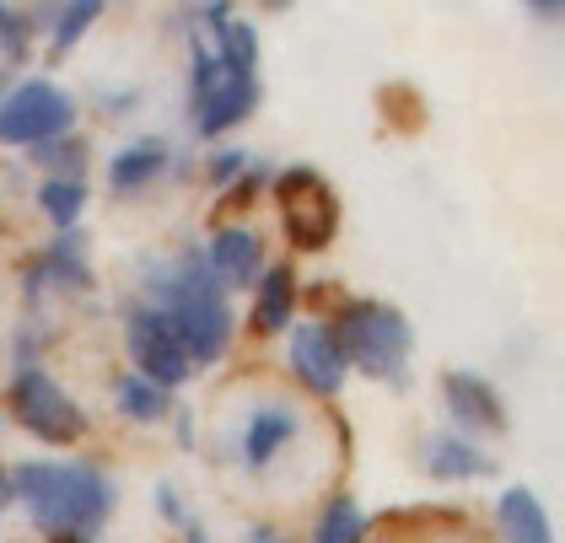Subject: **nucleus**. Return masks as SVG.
I'll use <instances>...</instances> for the list:
<instances>
[{"instance_id":"nucleus-1","label":"nucleus","mask_w":565,"mask_h":543,"mask_svg":"<svg viewBox=\"0 0 565 543\" xmlns=\"http://www.w3.org/2000/svg\"><path fill=\"white\" fill-rule=\"evenodd\" d=\"M11 496L33 511L49 539L71 543H87L114 511V485L92 462H22L11 473Z\"/></svg>"},{"instance_id":"nucleus-2","label":"nucleus","mask_w":565,"mask_h":543,"mask_svg":"<svg viewBox=\"0 0 565 543\" xmlns=\"http://www.w3.org/2000/svg\"><path fill=\"white\" fill-rule=\"evenodd\" d=\"M205 28L216 33L211 49H194V125L216 140L221 129L243 125L259 103V76H254V28L226 22V6L200 11Z\"/></svg>"},{"instance_id":"nucleus-3","label":"nucleus","mask_w":565,"mask_h":543,"mask_svg":"<svg viewBox=\"0 0 565 543\" xmlns=\"http://www.w3.org/2000/svg\"><path fill=\"white\" fill-rule=\"evenodd\" d=\"M151 291L162 296L157 312L173 323V334L183 339L189 361H194V366H200V361H216L221 350H226V339H232V307H226V296H221L216 275L205 269V258L189 253L168 275H151Z\"/></svg>"},{"instance_id":"nucleus-4","label":"nucleus","mask_w":565,"mask_h":543,"mask_svg":"<svg viewBox=\"0 0 565 543\" xmlns=\"http://www.w3.org/2000/svg\"><path fill=\"white\" fill-rule=\"evenodd\" d=\"M340 355H345V366L355 372L377 376V382H404L409 372V318L388 307V301H350L345 312H340Z\"/></svg>"},{"instance_id":"nucleus-5","label":"nucleus","mask_w":565,"mask_h":543,"mask_svg":"<svg viewBox=\"0 0 565 543\" xmlns=\"http://www.w3.org/2000/svg\"><path fill=\"white\" fill-rule=\"evenodd\" d=\"M11 415L22 419L39 441H49V447H71V441L87 436L82 404L49 372H39V366H22L17 372V382H11Z\"/></svg>"},{"instance_id":"nucleus-6","label":"nucleus","mask_w":565,"mask_h":543,"mask_svg":"<svg viewBox=\"0 0 565 543\" xmlns=\"http://www.w3.org/2000/svg\"><path fill=\"white\" fill-rule=\"evenodd\" d=\"M275 205H280V221L291 232L297 248H323L334 232H340V200L334 189L318 178L312 168H291L275 178Z\"/></svg>"},{"instance_id":"nucleus-7","label":"nucleus","mask_w":565,"mask_h":543,"mask_svg":"<svg viewBox=\"0 0 565 543\" xmlns=\"http://www.w3.org/2000/svg\"><path fill=\"white\" fill-rule=\"evenodd\" d=\"M76 119V103L54 82H22L17 92L0 97V140L6 146H39L60 140Z\"/></svg>"},{"instance_id":"nucleus-8","label":"nucleus","mask_w":565,"mask_h":543,"mask_svg":"<svg viewBox=\"0 0 565 543\" xmlns=\"http://www.w3.org/2000/svg\"><path fill=\"white\" fill-rule=\"evenodd\" d=\"M125 344H130L135 376H146V382H157V387L189 382V372H194L183 339L173 334V323H168L157 307H135L130 318H125Z\"/></svg>"},{"instance_id":"nucleus-9","label":"nucleus","mask_w":565,"mask_h":543,"mask_svg":"<svg viewBox=\"0 0 565 543\" xmlns=\"http://www.w3.org/2000/svg\"><path fill=\"white\" fill-rule=\"evenodd\" d=\"M291 372L302 382L307 393H323L334 398L345 387V355H340V339L329 323H297L291 329Z\"/></svg>"},{"instance_id":"nucleus-10","label":"nucleus","mask_w":565,"mask_h":543,"mask_svg":"<svg viewBox=\"0 0 565 543\" xmlns=\"http://www.w3.org/2000/svg\"><path fill=\"white\" fill-rule=\"evenodd\" d=\"M441 398H447L452 419L475 436H501L507 430V404L479 372H447L441 376Z\"/></svg>"},{"instance_id":"nucleus-11","label":"nucleus","mask_w":565,"mask_h":543,"mask_svg":"<svg viewBox=\"0 0 565 543\" xmlns=\"http://www.w3.org/2000/svg\"><path fill=\"white\" fill-rule=\"evenodd\" d=\"M297 436H302V415L286 409L280 398H269V404L254 409L248 430H243V458H248V468H269V462L280 458Z\"/></svg>"},{"instance_id":"nucleus-12","label":"nucleus","mask_w":565,"mask_h":543,"mask_svg":"<svg viewBox=\"0 0 565 543\" xmlns=\"http://www.w3.org/2000/svg\"><path fill=\"white\" fill-rule=\"evenodd\" d=\"M264 264V248L254 232H243V226H221L216 237H211V253H205V269L216 275V286H248L254 275H259Z\"/></svg>"},{"instance_id":"nucleus-13","label":"nucleus","mask_w":565,"mask_h":543,"mask_svg":"<svg viewBox=\"0 0 565 543\" xmlns=\"http://www.w3.org/2000/svg\"><path fill=\"white\" fill-rule=\"evenodd\" d=\"M420 462H426V473H431V479H441V485H458V479H484V473H495V458H484L475 441H463V436H426Z\"/></svg>"},{"instance_id":"nucleus-14","label":"nucleus","mask_w":565,"mask_h":543,"mask_svg":"<svg viewBox=\"0 0 565 543\" xmlns=\"http://www.w3.org/2000/svg\"><path fill=\"white\" fill-rule=\"evenodd\" d=\"M162 172H168V146H162V140H135V146H125V151L114 157L108 183H114L119 194H135V189L157 183Z\"/></svg>"},{"instance_id":"nucleus-15","label":"nucleus","mask_w":565,"mask_h":543,"mask_svg":"<svg viewBox=\"0 0 565 543\" xmlns=\"http://www.w3.org/2000/svg\"><path fill=\"white\" fill-rule=\"evenodd\" d=\"M495 517H501V533L507 543H555L550 533V517H544V505L533 490H507L501 505H495Z\"/></svg>"},{"instance_id":"nucleus-16","label":"nucleus","mask_w":565,"mask_h":543,"mask_svg":"<svg viewBox=\"0 0 565 543\" xmlns=\"http://www.w3.org/2000/svg\"><path fill=\"white\" fill-rule=\"evenodd\" d=\"M44 280L49 286H65V291H87L92 286V264L82 248V232H60L44 253Z\"/></svg>"},{"instance_id":"nucleus-17","label":"nucleus","mask_w":565,"mask_h":543,"mask_svg":"<svg viewBox=\"0 0 565 543\" xmlns=\"http://www.w3.org/2000/svg\"><path fill=\"white\" fill-rule=\"evenodd\" d=\"M291 312H297V280H291L286 264H275V269L264 275L259 301H254V323H259V334H275V329L291 323Z\"/></svg>"},{"instance_id":"nucleus-18","label":"nucleus","mask_w":565,"mask_h":543,"mask_svg":"<svg viewBox=\"0 0 565 543\" xmlns=\"http://www.w3.org/2000/svg\"><path fill=\"white\" fill-rule=\"evenodd\" d=\"M114 398H119V415L140 419V425H157V419L168 415V387H157V382H146V376H119V387H114Z\"/></svg>"},{"instance_id":"nucleus-19","label":"nucleus","mask_w":565,"mask_h":543,"mask_svg":"<svg viewBox=\"0 0 565 543\" xmlns=\"http://www.w3.org/2000/svg\"><path fill=\"white\" fill-rule=\"evenodd\" d=\"M39 205H44V215L60 232H76V215L87 205V183H82V178H44Z\"/></svg>"},{"instance_id":"nucleus-20","label":"nucleus","mask_w":565,"mask_h":543,"mask_svg":"<svg viewBox=\"0 0 565 543\" xmlns=\"http://www.w3.org/2000/svg\"><path fill=\"white\" fill-rule=\"evenodd\" d=\"M361 539H366V517H361V505L350 501V496H334V501L323 505L318 528H312V543H361Z\"/></svg>"},{"instance_id":"nucleus-21","label":"nucleus","mask_w":565,"mask_h":543,"mask_svg":"<svg viewBox=\"0 0 565 543\" xmlns=\"http://www.w3.org/2000/svg\"><path fill=\"white\" fill-rule=\"evenodd\" d=\"M103 17V6H92V0H76V6H65L60 17H54V49H71V43L87 33L92 22Z\"/></svg>"},{"instance_id":"nucleus-22","label":"nucleus","mask_w":565,"mask_h":543,"mask_svg":"<svg viewBox=\"0 0 565 543\" xmlns=\"http://www.w3.org/2000/svg\"><path fill=\"white\" fill-rule=\"evenodd\" d=\"M237 172H243V151H216V157H211V178H216L221 189H226Z\"/></svg>"},{"instance_id":"nucleus-23","label":"nucleus","mask_w":565,"mask_h":543,"mask_svg":"<svg viewBox=\"0 0 565 543\" xmlns=\"http://www.w3.org/2000/svg\"><path fill=\"white\" fill-rule=\"evenodd\" d=\"M39 157H44L49 168H54V162H65V168H82V151H76V140H54V146H39Z\"/></svg>"},{"instance_id":"nucleus-24","label":"nucleus","mask_w":565,"mask_h":543,"mask_svg":"<svg viewBox=\"0 0 565 543\" xmlns=\"http://www.w3.org/2000/svg\"><path fill=\"white\" fill-rule=\"evenodd\" d=\"M183 543H211V539H205V528H194V522H189V528H183Z\"/></svg>"},{"instance_id":"nucleus-25","label":"nucleus","mask_w":565,"mask_h":543,"mask_svg":"<svg viewBox=\"0 0 565 543\" xmlns=\"http://www.w3.org/2000/svg\"><path fill=\"white\" fill-rule=\"evenodd\" d=\"M6 501H17V496H11V479H6V468H0V505Z\"/></svg>"},{"instance_id":"nucleus-26","label":"nucleus","mask_w":565,"mask_h":543,"mask_svg":"<svg viewBox=\"0 0 565 543\" xmlns=\"http://www.w3.org/2000/svg\"><path fill=\"white\" fill-rule=\"evenodd\" d=\"M248 543H280V539H275L269 528H254V539H248Z\"/></svg>"}]
</instances>
